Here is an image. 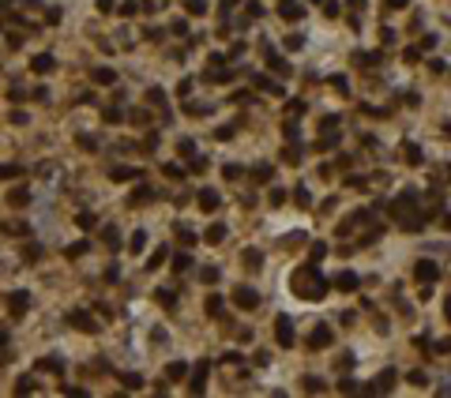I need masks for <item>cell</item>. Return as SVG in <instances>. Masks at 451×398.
<instances>
[{"label":"cell","mask_w":451,"mask_h":398,"mask_svg":"<svg viewBox=\"0 0 451 398\" xmlns=\"http://www.w3.org/2000/svg\"><path fill=\"white\" fill-rule=\"evenodd\" d=\"M177 237H180V244H184V248H192V244H196V233H192L188 226H177Z\"/></svg>","instance_id":"26"},{"label":"cell","mask_w":451,"mask_h":398,"mask_svg":"<svg viewBox=\"0 0 451 398\" xmlns=\"http://www.w3.org/2000/svg\"><path fill=\"white\" fill-rule=\"evenodd\" d=\"M305 391H316V395H320V391H324V383H320V380H312V376H308V380H305Z\"/></svg>","instance_id":"50"},{"label":"cell","mask_w":451,"mask_h":398,"mask_svg":"<svg viewBox=\"0 0 451 398\" xmlns=\"http://www.w3.org/2000/svg\"><path fill=\"white\" fill-rule=\"evenodd\" d=\"M53 68V57L49 53H38L34 60H30V72H38V76H42V72H49Z\"/></svg>","instance_id":"14"},{"label":"cell","mask_w":451,"mask_h":398,"mask_svg":"<svg viewBox=\"0 0 451 398\" xmlns=\"http://www.w3.org/2000/svg\"><path fill=\"white\" fill-rule=\"evenodd\" d=\"M286 45H289V49H301V45H305V38H301V34H289Z\"/></svg>","instance_id":"49"},{"label":"cell","mask_w":451,"mask_h":398,"mask_svg":"<svg viewBox=\"0 0 451 398\" xmlns=\"http://www.w3.org/2000/svg\"><path fill=\"white\" fill-rule=\"evenodd\" d=\"M218 312H222V297L211 293V297H207V316H218Z\"/></svg>","instance_id":"30"},{"label":"cell","mask_w":451,"mask_h":398,"mask_svg":"<svg viewBox=\"0 0 451 398\" xmlns=\"http://www.w3.org/2000/svg\"><path fill=\"white\" fill-rule=\"evenodd\" d=\"M274 338H278V346H293V323H289V316H278L274 319Z\"/></svg>","instance_id":"5"},{"label":"cell","mask_w":451,"mask_h":398,"mask_svg":"<svg viewBox=\"0 0 451 398\" xmlns=\"http://www.w3.org/2000/svg\"><path fill=\"white\" fill-rule=\"evenodd\" d=\"M166 173H170V177H173V180H180V177H184V169H180L177 161H170V165H166Z\"/></svg>","instance_id":"44"},{"label":"cell","mask_w":451,"mask_h":398,"mask_svg":"<svg viewBox=\"0 0 451 398\" xmlns=\"http://www.w3.org/2000/svg\"><path fill=\"white\" fill-rule=\"evenodd\" d=\"M147 102L162 105V102H166V90H162V86H151V90H147Z\"/></svg>","instance_id":"33"},{"label":"cell","mask_w":451,"mask_h":398,"mask_svg":"<svg viewBox=\"0 0 451 398\" xmlns=\"http://www.w3.org/2000/svg\"><path fill=\"white\" fill-rule=\"evenodd\" d=\"M120 380H124V387H136V391L143 387V376L139 372H128V376H120Z\"/></svg>","instance_id":"36"},{"label":"cell","mask_w":451,"mask_h":398,"mask_svg":"<svg viewBox=\"0 0 451 398\" xmlns=\"http://www.w3.org/2000/svg\"><path fill=\"white\" fill-rule=\"evenodd\" d=\"M233 305L245 308V312H252V308L260 305V293H256V289H248V286H237V289H233Z\"/></svg>","instance_id":"3"},{"label":"cell","mask_w":451,"mask_h":398,"mask_svg":"<svg viewBox=\"0 0 451 398\" xmlns=\"http://www.w3.org/2000/svg\"><path fill=\"white\" fill-rule=\"evenodd\" d=\"M177 151H180V158H196V143H192V139H180Z\"/></svg>","instance_id":"29"},{"label":"cell","mask_w":451,"mask_h":398,"mask_svg":"<svg viewBox=\"0 0 451 398\" xmlns=\"http://www.w3.org/2000/svg\"><path fill=\"white\" fill-rule=\"evenodd\" d=\"M414 278L421 282V286H433V282L440 278V267H436V259H417V263H414Z\"/></svg>","instance_id":"2"},{"label":"cell","mask_w":451,"mask_h":398,"mask_svg":"<svg viewBox=\"0 0 451 398\" xmlns=\"http://www.w3.org/2000/svg\"><path fill=\"white\" fill-rule=\"evenodd\" d=\"M436 353H451V338H440V342H436Z\"/></svg>","instance_id":"53"},{"label":"cell","mask_w":451,"mask_h":398,"mask_svg":"<svg viewBox=\"0 0 451 398\" xmlns=\"http://www.w3.org/2000/svg\"><path fill=\"white\" fill-rule=\"evenodd\" d=\"M339 391H342V395H354V391H358V383H354V380H339Z\"/></svg>","instance_id":"47"},{"label":"cell","mask_w":451,"mask_h":398,"mask_svg":"<svg viewBox=\"0 0 451 398\" xmlns=\"http://www.w3.org/2000/svg\"><path fill=\"white\" fill-rule=\"evenodd\" d=\"M222 177H226V180H237V177H241V165H226V169H222Z\"/></svg>","instance_id":"45"},{"label":"cell","mask_w":451,"mask_h":398,"mask_svg":"<svg viewBox=\"0 0 451 398\" xmlns=\"http://www.w3.org/2000/svg\"><path fill=\"white\" fill-rule=\"evenodd\" d=\"M90 252V244H87V240H76V244L68 248V259H76V255H87Z\"/></svg>","instance_id":"31"},{"label":"cell","mask_w":451,"mask_h":398,"mask_svg":"<svg viewBox=\"0 0 451 398\" xmlns=\"http://www.w3.org/2000/svg\"><path fill=\"white\" fill-rule=\"evenodd\" d=\"M278 11H282V19H301V4L297 0H282Z\"/></svg>","instance_id":"15"},{"label":"cell","mask_w":451,"mask_h":398,"mask_svg":"<svg viewBox=\"0 0 451 398\" xmlns=\"http://www.w3.org/2000/svg\"><path fill=\"white\" fill-rule=\"evenodd\" d=\"M395 383H399V372H395V368H383L368 391H372V395H387V391H395Z\"/></svg>","instance_id":"4"},{"label":"cell","mask_w":451,"mask_h":398,"mask_svg":"<svg viewBox=\"0 0 451 398\" xmlns=\"http://www.w3.org/2000/svg\"><path fill=\"white\" fill-rule=\"evenodd\" d=\"M335 124H339V117H324V120H320V128H324V132H331Z\"/></svg>","instance_id":"52"},{"label":"cell","mask_w":451,"mask_h":398,"mask_svg":"<svg viewBox=\"0 0 451 398\" xmlns=\"http://www.w3.org/2000/svg\"><path fill=\"white\" fill-rule=\"evenodd\" d=\"M94 83H98V86H109V83H117V76H113L109 68H98V72H94Z\"/></svg>","instance_id":"22"},{"label":"cell","mask_w":451,"mask_h":398,"mask_svg":"<svg viewBox=\"0 0 451 398\" xmlns=\"http://www.w3.org/2000/svg\"><path fill=\"white\" fill-rule=\"evenodd\" d=\"M128 248H132V255H136V252H143V248H147V233H132Z\"/></svg>","instance_id":"27"},{"label":"cell","mask_w":451,"mask_h":398,"mask_svg":"<svg viewBox=\"0 0 451 398\" xmlns=\"http://www.w3.org/2000/svg\"><path fill=\"white\" fill-rule=\"evenodd\" d=\"M68 323H72V327H79V330H87V334H94V330H98V323H94L90 312H83V308H79V312H72Z\"/></svg>","instance_id":"7"},{"label":"cell","mask_w":451,"mask_h":398,"mask_svg":"<svg viewBox=\"0 0 451 398\" xmlns=\"http://www.w3.org/2000/svg\"><path fill=\"white\" fill-rule=\"evenodd\" d=\"M184 8L192 11V15H203V11H207V0H184Z\"/></svg>","instance_id":"34"},{"label":"cell","mask_w":451,"mask_h":398,"mask_svg":"<svg viewBox=\"0 0 451 398\" xmlns=\"http://www.w3.org/2000/svg\"><path fill=\"white\" fill-rule=\"evenodd\" d=\"M162 263H166V248H158V252H154L151 259H147V267L154 271V267H162Z\"/></svg>","instance_id":"39"},{"label":"cell","mask_w":451,"mask_h":398,"mask_svg":"<svg viewBox=\"0 0 451 398\" xmlns=\"http://www.w3.org/2000/svg\"><path fill=\"white\" fill-rule=\"evenodd\" d=\"M105 244H109V248L120 244V237H117V229H113V226H105Z\"/></svg>","instance_id":"42"},{"label":"cell","mask_w":451,"mask_h":398,"mask_svg":"<svg viewBox=\"0 0 451 398\" xmlns=\"http://www.w3.org/2000/svg\"><path fill=\"white\" fill-rule=\"evenodd\" d=\"M218 192H214V188H203V192H199V211H207V214H214L218 211Z\"/></svg>","instance_id":"9"},{"label":"cell","mask_w":451,"mask_h":398,"mask_svg":"<svg viewBox=\"0 0 451 398\" xmlns=\"http://www.w3.org/2000/svg\"><path fill=\"white\" fill-rule=\"evenodd\" d=\"M207 372H211V364H207V361H199L196 368H192V383H188V391H192V395H203V387H207Z\"/></svg>","instance_id":"6"},{"label":"cell","mask_w":451,"mask_h":398,"mask_svg":"<svg viewBox=\"0 0 451 398\" xmlns=\"http://www.w3.org/2000/svg\"><path fill=\"white\" fill-rule=\"evenodd\" d=\"M335 286H339L342 293H354V289L361 286V278H358L354 271H339V274H335Z\"/></svg>","instance_id":"8"},{"label":"cell","mask_w":451,"mask_h":398,"mask_svg":"<svg viewBox=\"0 0 451 398\" xmlns=\"http://www.w3.org/2000/svg\"><path fill=\"white\" fill-rule=\"evenodd\" d=\"M308 342H312V346H331V327H327V323H316Z\"/></svg>","instance_id":"10"},{"label":"cell","mask_w":451,"mask_h":398,"mask_svg":"<svg viewBox=\"0 0 451 398\" xmlns=\"http://www.w3.org/2000/svg\"><path fill=\"white\" fill-rule=\"evenodd\" d=\"M188 267H192V255H188V252H180L177 259H173V271H188Z\"/></svg>","instance_id":"35"},{"label":"cell","mask_w":451,"mask_h":398,"mask_svg":"<svg viewBox=\"0 0 451 398\" xmlns=\"http://www.w3.org/2000/svg\"><path fill=\"white\" fill-rule=\"evenodd\" d=\"M444 229H451V214H444Z\"/></svg>","instance_id":"58"},{"label":"cell","mask_w":451,"mask_h":398,"mask_svg":"<svg viewBox=\"0 0 451 398\" xmlns=\"http://www.w3.org/2000/svg\"><path fill=\"white\" fill-rule=\"evenodd\" d=\"M151 199H154V192H151V188H136V192H132V199H128V203L136 207V203H151Z\"/></svg>","instance_id":"21"},{"label":"cell","mask_w":451,"mask_h":398,"mask_svg":"<svg viewBox=\"0 0 451 398\" xmlns=\"http://www.w3.org/2000/svg\"><path fill=\"white\" fill-rule=\"evenodd\" d=\"M38 368H45V372H60V361H57V357H49V361H38Z\"/></svg>","instance_id":"41"},{"label":"cell","mask_w":451,"mask_h":398,"mask_svg":"<svg viewBox=\"0 0 451 398\" xmlns=\"http://www.w3.org/2000/svg\"><path fill=\"white\" fill-rule=\"evenodd\" d=\"M230 8H237V0H222V15H226Z\"/></svg>","instance_id":"54"},{"label":"cell","mask_w":451,"mask_h":398,"mask_svg":"<svg viewBox=\"0 0 451 398\" xmlns=\"http://www.w3.org/2000/svg\"><path fill=\"white\" fill-rule=\"evenodd\" d=\"M203 240H207V244H222V240H226V226H222V222H214V226H207Z\"/></svg>","instance_id":"11"},{"label":"cell","mask_w":451,"mask_h":398,"mask_svg":"<svg viewBox=\"0 0 451 398\" xmlns=\"http://www.w3.org/2000/svg\"><path fill=\"white\" fill-rule=\"evenodd\" d=\"M260 263H264V255L256 252V248H245V267H256V271H260Z\"/></svg>","instance_id":"28"},{"label":"cell","mask_w":451,"mask_h":398,"mask_svg":"<svg viewBox=\"0 0 451 398\" xmlns=\"http://www.w3.org/2000/svg\"><path fill=\"white\" fill-rule=\"evenodd\" d=\"M15 391H19V395H30V391H34V380H30V376H23V380L15 383Z\"/></svg>","instance_id":"40"},{"label":"cell","mask_w":451,"mask_h":398,"mask_svg":"<svg viewBox=\"0 0 451 398\" xmlns=\"http://www.w3.org/2000/svg\"><path fill=\"white\" fill-rule=\"evenodd\" d=\"M289 286H293V293H297L301 301H324L327 297V278L316 271V263L297 267V271L289 274Z\"/></svg>","instance_id":"1"},{"label":"cell","mask_w":451,"mask_h":398,"mask_svg":"<svg viewBox=\"0 0 451 398\" xmlns=\"http://www.w3.org/2000/svg\"><path fill=\"white\" fill-rule=\"evenodd\" d=\"M8 308H11V316H23L26 308H30V297H26V293H15V297L8 301Z\"/></svg>","instance_id":"13"},{"label":"cell","mask_w":451,"mask_h":398,"mask_svg":"<svg viewBox=\"0 0 451 398\" xmlns=\"http://www.w3.org/2000/svg\"><path fill=\"white\" fill-rule=\"evenodd\" d=\"M256 86H260V90H267V94H282V86H278V83H271L267 76H256Z\"/></svg>","instance_id":"24"},{"label":"cell","mask_w":451,"mask_h":398,"mask_svg":"<svg viewBox=\"0 0 451 398\" xmlns=\"http://www.w3.org/2000/svg\"><path fill=\"white\" fill-rule=\"evenodd\" d=\"M444 316H448V319H451V297H448V301H444Z\"/></svg>","instance_id":"57"},{"label":"cell","mask_w":451,"mask_h":398,"mask_svg":"<svg viewBox=\"0 0 451 398\" xmlns=\"http://www.w3.org/2000/svg\"><path fill=\"white\" fill-rule=\"evenodd\" d=\"M4 346H8V330L0 327V349H4Z\"/></svg>","instance_id":"56"},{"label":"cell","mask_w":451,"mask_h":398,"mask_svg":"<svg viewBox=\"0 0 451 398\" xmlns=\"http://www.w3.org/2000/svg\"><path fill=\"white\" fill-rule=\"evenodd\" d=\"M102 120H105V124H120L124 113H120V109H102Z\"/></svg>","instance_id":"32"},{"label":"cell","mask_w":451,"mask_h":398,"mask_svg":"<svg viewBox=\"0 0 451 398\" xmlns=\"http://www.w3.org/2000/svg\"><path fill=\"white\" fill-rule=\"evenodd\" d=\"M406 380H410V383H414V387H425V383H429V380H425V372H410V376H406Z\"/></svg>","instance_id":"46"},{"label":"cell","mask_w":451,"mask_h":398,"mask_svg":"<svg viewBox=\"0 0 451 398\" xmlns=\"http://www.w3.org/2000/svg\"><path fill=\"white\" fill-rule=\"evenodd\" d=\"M252 177H256V184H271V180H274V169H271V165H256Z\"/></svg>","instance_id":"17"},{"label":"cell","mask_w":451,"mask_h":398,"mask_svg":"<svg viewBox=\"0 0 451 398\" xmlns=\"http://www.w3.org/2000/svg\"><path fill=\"white\" fill-rule=\"evenodd\" d=\"M199 282H203V286H214V282H218V267H199Z\"/></svg>","instance_id":"23"},{"label":"cell","mask_w":451,"mask_h":398,"mask_svg":"<svg viewBox=\"0 0 451 398\" xmlns=\"http://www.w3.org/2000/svg\"><path fill=\"white\" fill-rule=\"evenodd\" d=\"M267 64H271L274 72H282V76H289V64H286V60L278 57V53H271V49H267Z\"/></svg>","instance_id":"18"},{"label":"cell","mask_w":451,"mask_h":398,"mask_svg":"<svg viewBox=\"0 0 451 398\" xmlns=\"http://www.w3.org/2000/svg\"><path fill=\"white\" fill-rule=\"evenodd\" d=\"M76 222H79V226H83V229H90V226H94V214H90V211H83V214H79Z\"/></svg>","instance_id":"48"},{"label":"cell","mask_w":451,"mask_h":398,"mask_svg":"<svg viewBox=\"0 0 451 398\" xmlns=\"http://www.w3.org/2000/svg\"><path fill=\"white\" fill-rule=\"evenodd\" d=\"M19 173H23V165H11V161L0 165V180H11V177H19Z\"/></svg>","instance_id":"25"},{"label":"cell","mask_w":451,"mask_h":398,"mask_svg":"<svg viewBox=\"0 0 451 398\" xmlns=\"http://www.w3.org/2000/svg\"><path fill=\"white\" fill-rule=\"evenodd\" d=\"M166 376H170V380H180V376H188V364H184V361L166 364Z\"/></svg>","instance_id":"19"},{"label":"cell","mask_w":451,"mask_h":398,"mask_svg":"<svg viewBox=\"0 0 451 398\" xmlns=\"http://www.w3.org/2000/svg\"><path fill=\"white\" fill-rule=\"evenodd\" d=\"M308 255H312V263H320V259L327 255V244H324V240H316V244H312V252H308Z\"/></svg>","instance_id":"37"},{"label":"cell","mask_w":451,"mask_h":398,"mask_svg":"<svg viewBox=\"0 0 451 398\" xmlns=\"http://www.w3.org/2000/svg\"><path fill=\"white\" fill-rule=\"evenodd\" d=\"M417 57H421L417 49H406V53H402V60H406V64H417Z\"/></svg>","instance_id":"51"},{"label":"cell","mask_w":451,"mask_h":398,"mask_svg":"<svg viewBox=\"0 0 451 398\" xmlns=\"http://www.w3.org/2000/svg\"><path fill=\"white\" fill-rule=\"evenodd\" d=\"M293 195H297V203H301V207L312 203V199H308V188H305V184H297V192H293Z\"/></svg>","instance_id":"43"},{"label":"cell","mask_w":451,"mask_h":398,"mask_svg":"<svg viewBox=\"0 0 451 398\" xmlns=\"http://www.w3.org/2000/svg\"><path fill=\"white\" fill-rule=\"evenodd\" d=\"M410 0H387V8H406Z\"/></svg>","instance_id":"55"},{"label":"cell","mask_w":451,"mask_h":398,"mask_svg":"<svg viewBox=\"0 0 451 398\" xmlns=\"http://www.w3.org/2000/svg\"><path fill=\"white\" fill-rule=\"evenodd\" d=\"M402 158H406L410 165H421V147L417 143H402Z\"/></svg>","instance_id":"16"},{"label":"cell","mask_w":451,"mask_h":398,"mask_svg":"<svg viewBox=\"0 0 451 398\" xmlns=\"http://www.w3.org/2000/svg\"><path fill=\"white\" fill-rule=\"evenodd\" d=\"M30 203V192H26V188H11L8 192V207H26Z\"/></svg>","instance_id":"12"},{"label":"cell","mask_w":451,"mask_h":398,"mask_svg":"<svg viewBox=\"0 0 451 398\" xmlns=\"http://www.w3.org/2000/svg\"><path fill=\"white\" fill-rule=\"evenodd\" d=\"M132 177L139 180V169H132V165H117L113 169V180H132Z\"/></svg>","instance_id":"20"},{"label":"cell","mask_w":451,"mask_h":398,"mask_svg":"<svg viewBox=\"0 0 451 398\" xmlns=\"http://www.w3.org/2000/svg\"><path fill=\"white\" fill-rule=\"evenodd\" d=\"M331 86L339 94H350V83H346V76H331Z\"/></svg>","instance_id":"38"}]
</instances>
